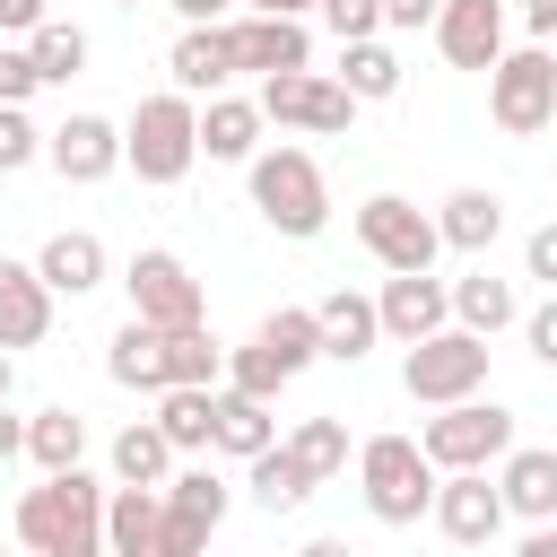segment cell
<instances>
[{"label": "cell", "instance_id": "obj_37", "mask_svg": "<svg viewBox=\"0 0 557 557\" xmlns=\"http://www.w3.org/2000/svg\"><path fill=\"white\" fill-rule=\"evenodd\" d=\"M287 383H296V374H287V366L261 348V339H244V348L226 357V392H244V400H278Z\"/></svg>", "mask_w": 557, "mask_h": 557}, {"label": "cell", "instance_id": "obj_36", "mask_svg": "<svg viewBox=\"0 0 557 557\" xmlns=\"http://www.w3.org/2000/svg\"><path fill=\"white\" fill-rule=\"evenodd\" d=\"M287 453H296V461L313 470V487H322V479H339V470H348V426H339V418H296Z\"/></svg>", "mask_w": 557, "mask_h": 557}, {"label": "cell", "instance_id": "obj_47", "mask_svg": "<svg viewBox=\"0 0 557 557\" xmlns=\"http://www.w3.org/2000/svg\"><path fill=\"white\" fill-rule=\"evenodd\" d=\"M244 17H305V9H322V0H235Z\"/></svg>", "mask_w": 557, "mask_h": 557}, {"label": "cell", "instance_id": "obj_34", "mask_svg": "<svg viewBox=\"0 0 557 557\" xmlns=\"http://www.w3.org/2000/svg\"><path fill=\"white\" fill-rule=\"evenodd\" d=\"M165 374L183 392H226V348L209 339V322L200 331H165Z\"/></svg>", "mask_w": 557, "mask_h": 557}, {"label": "cell", "instance_id": "obj_15", "mask_svg": "<svg viewBox=\"0 0 557 557\" xmlns=\"http://www.w3.org/2000/svg\"><path fill=\"white\" fill-rule=\"evenodd\" d=\"M435 52L453 70H496L505 61V0H444L435 9Z\"/></svg>", "mask_w": 557, "mask_h": 557}, {"label": "cell", "instance_id": "obj_12", "mask_svg": "<svg viewBox=\"0 0 557 557\" xmlns=\"http://www.w3.org/2000/svg\"><path fill=\"white\" fill-rule=\"evenodd\" d=\"M226 44H235V78H296L313 70V35L305 17H226Z\"/></svg>", "mask_w": 557, "mask_h": 557}, {"label": "cell", "instance_id": "obj_18", "mask_svg": "<svg viewBox=\"0 0 557 557\" xmlns=\"http://www.w3.org/2000/svg\"><path fill=\"white\" fill-rule=\"evenodd\" d=\"M200 157L209 165H252L261 157V104L252 96H209L200 104Z\"/></svg>", "mask_w": 557, "mask_h": 557}, {"label": "cell", "instance_id": "obj_16", "mask_svg": "<svg viewBox=\"0 0 557 557\" xmlns=\"http://www.w3.org/2000/svg\"><path fill=\"white\" fill-rule=\"evenodd\" d=\"M496 487H505V513H522L531 531L557 522V453H548V444H513V453L496 461Z\"/></svg>", "mask_w": 557, "mask_h": 557}, {"label": "cell", "instance_id": "obj_30", "mask_svg": "<svg viewBox=\"0 0 557 557\" xmlns=\"http://www.w3.org/2000/svg\"><path fill=\"white\" fill-rule=\"evenodd\" d=\"M157 435L174 444V453H209V435H218V392H157Z\"/></svg>", "mask_w": 557, "mask_h": 557}, {"label": "cell", "instance_id": "obj_17", "mask_svg": "<svg viewBox=\"0 0 557 557\" xmlns=\"http://www.w3.org/2000/svg\"><path fill=\"white\" fill-rule=\"evenodd\" d=\"M165 70H174V87L200 104V96H226V78H235V44H226V26H183L174 35V52H165Z\"/></svg>", "mask_w": 557, "mask_h": 557}, {"label": "cell", "instance_id": "obj_11", "mask_svg": "<svg viewBox=\"0 0 557 557\" xmlns=\"http://www.w3.org/2000/svg\"><path fill=\"white\" fill-rule=\"evenodd\" d=\"M505 522H513V513H505V487H496L487 470H444V487H435V531H444L453 548H487Z\"/></svg>", "mask_w": 557, "mask_h": 557}, {"label": "cell", "instance_id": "obj_8", "mask_svg": "<svg viewBox=\"0 0 557 557\" xmlns=\"http://www.w3.org/2000/svg\"><path fill=\"white\" fill-rule=\"evenodd\" d=\"M487 113H496L505 139H540V131L557 122V52H548V44L505 52V61L487 70Z\"/></svg>", "mask_w": 557, "mask_h": 557}, {"label": "cell", "instance_id": "obj_50", "mask_svg": "<svg viewBox=\"0 0 557 557\" xmlns=\"http://www.w3.org/2000/svg\"><path fill=\"white\" fill-rule=\"evenodd\" d=\"M296 557H357V548H348V540H305Z\"/></svg>", "mask_w": 557, "mask_h": 557}, {"label": "cell", "instance_id": "obj_25", "mask_svg": "<svg viewBox=\"0 0 557 557\" xmlns=\"http://www.w3.org/2000/svg\"><path fill=\"white\" fill-rule=\"evenodd\" d=\"M26 461H35L44 479H61V470H87V418H78L70 400L35 409V418H26Z\"/></svg>", "mask_w": 557, "mask_h": 557}, {"label": "cell", "instance_id": "obj_10", "mask_svg": "<svg viewBox=\"0 0 557 557\" xmlns=\"http://www.w3.org/2000/svg\"><path fill=\"white\" fill-rule=\"evenodd\" d=\"M261 122H287V131H348L357 122V96L322 70H296V78H261Z\"/></svg>", "mask_w": 557, "mask_h": 557}, {"label": "cell", "instance_id": "obj_49", "mask_svg": "<svg viewBox=\"0 0 557 557\" xmlns=\"http://www.w3.org/2000/svg\"><path fill=\"white\" fill-rule=\"evenodd\" d=\"M513 557H557V522H540V531H531V540H522Z\"/></svg>", "mask_w": 557, "mask_h": 557}, {"label": "cell", "instance_id": "obj_14", "mask_svg": "<svg viewBox=\"0 0 557 557\" xmlns=\"http://www.w3.org/2000/svg\"><path fill=\"white\" fill-rule=\"evenodd\" d=\"M374 313H383V339H400V348H418V339H435V331H453V287H444L435 270H409V278H383V296H374Z\"/></svg>", "mask_w": 557, "mask_h": 557}, {"label": "cell", "instance_id": "obj_38", "mask_svg": "<svg viewBox=\"0 0 557 557\" xmlns=\"http://www.w3.org/2000/svg\"><path fill=\"white\" fill-rule=\"evenodd\" d=\"M322 26L339 44H374L383 35V0H322Z\"/></svg>", "mask_w": 557, "mask_h": 557}, {"label": "cell", "instance_id": "obj_20", "mask_svg": "<svg viewBox=\"0 0 557 557\" xmlns=\"http://www.w3.org/2000/svg\"><path fill=\"white\" fill-rule=\"evenodd\" d=\"M35 278H44L52 296H87V287H104V244H96L87 226H61V235H44Z\"/></svg>", "mask_w": 557, "mask_h": 557}, {"label": "cell", "instance_id": "obj_9", "mask_svg": "<svg viewBox=\"0 0 557 557\" xmlns=\"http://www.w3.org/2000/svg\"><path fill=\"white\" fill-rule=\"evenodd\" d=\"M357 244L392 270V278H409V270H435V252H444V235H435V218L418 209V200H400V191H374V200H357Z\"/></svg>", "mask_w": 557, "mask_h": 557}, {"label": "cell", "instance_id": "obj_3", "mask_svg": "<svg viewBox=\"0 0 557 557\" xmlns=\"http://www.w3.org/2000/svg\"><path fill=\"white\" fill-rule=\"evenodd\" d=\"M357 487H366V513L400 531V522L435 513L444 470L426 461V444H418V435H366V444H357Z\"/></svg>", "mask_w": 557, "mask_h": 557}, {"label": "cell", "instance_id": "obj_41", "mask_svg": "<svg viewBox=\"0 0 557 557\" xmlns=\"http://www.w3.org/2000/svg\"><path fill=\"white\" fill-rule=\"evenodd\" d=\"M522 270H531V278L557 296V218H548V226H531V244H522Z\"/></svg>", "mask_w": 557, "mask_h": 557}, {"label": "cell", "instance_id": "obj_5", "mask_svg": "<svg viewBox=\"0 0 557 557\" xmlns=\"http://www.w3.org/2000/svg\"><path fill=\"white\" fill-rule=\"evenodd\" d=\"M400 392L409 400H426V409H453V400H479L487 392V339L479 331H435V339H418L409 357H400Z\"/></svg>", "mask_w": 557, "mask_h": 557}, {"label": "cell", "instance_id": "obj_27", "mask_svg": "<svg viewBox=\"0 0 557 557\" xmlns=\"http://www.w3.org/2000/svg\"><path fill=\"white\" fill-rule=\"evenodd\" d=\"M226 505H235V496H226L218 470H174V479H165V522H183L191 540H209V531L226 522Z\"/></svg>", "mask_w": 557, "mask_h": 557}, {"label": "cell", "instance_id": "obj_40", "mask_svg": "<svg viewBox=\"0 0 557 557\" xmlns=\"http://www.w3.org/2000/svg\"><path fill=\"white\" fill-rule=\"evenodd\" d=\"M35 87H44V70H35V52H26V44H17V52H0V104H26Z\"/></svg>", "mask_w": 557, "mask_h": 557}, {"label": "cell", "instance_id": "obj_19", "mask_svg": "<svg viewBox=\"0 0 557 557\" xmlns=\"http://www.w3.org/2000/svg\"><path fill=\"white\" fill-rule=\"evenodd\" d=\"M52 331V287L35 278V261H0V348H35Z\"/></svg>", "mask_w": 557, "mask_h": 557}, {"label": "cell", "instance_id": "obj_2", "mask_svg": "<svg viewBox=\"0 0 557 557\" xmlns=\"http://www.w3.org/2000/svg\"><path fill=\"white\" fill-rule=\"evenodd\" d=\"M122 165H131L139 183H183V174L200 165V104H191L183 87L139 96L131 122H122Z\"/></svg>", "mask_w": 557, "mask_h": 557}, {"label": "cell", "instance_id": "obj_43", "mask_svg": "<svg viewBox=\"0 0 557 557\" xmlns=\"http://www.w3.org/2000/svg\"><path fill=\"white\" fill-rule=\"evenodd\" d=\"M435 9H444V0H383V26L418 35V26H435Z\"/></svg>", "mask_w": 557, "mask_h": 557}, {"label": "cell", "instance_id": "obj_13", "mask_svg": "<svg viewBox=\"0 0 557 557\" xmlns=\"http://www.w3.org/2000/svg\"><path fill=\"white\" fill-rule=\"evenodd\" d=\"M44 165H52L61 183H104V174L122 165V122H104V113L52 122V131H44Z\"/></svg>", "mask_w": 557, "mask_h": 557}, {"label": "cell", "instance_id": "obj_52", "mask_svg": "<svg viewBox=\"0 0 557 557\" xmlns=\"http://www.w3.org/2000/svg\"><path fill=\"white\" fill-rule=\"evenodd\" d=\"M113 9H139V0H113Z\"/></svg>", "mask_w": 557, "mask_h": 557}, {"label": "cell", "instance_id": "obj_21", "mask_svg": "<svg viewBox=\"0 0 557 557\" xmlns=\"http://www.w3.org/2000/svg\"><path fill=\"white\" fill-rule=\"evenodd\" d=\"M157 531H165V487H113L104 557H157Z\"/></svg>", "mask_w": 557, "mask_h": 557}, {"label": "cell", "instance_id": "obj_31", "mask_svg": "<svg viewBox=\"0 0 557 557\" xmlns=\"http://www.w3.org/2000/svg\"><path fill=\"white\" fill-rule=\"evenodd\" d=\"M244 470H252L244 487H252V505H261V513H296V505L313 496V470H305L287 444H270V453H261V461H244Z\"/></svg>", "mask_w": 557, "mask_h": 557}, {"label": "cell", "instance_id": "obj_44", "mask_svg": "<svg viewBox=\"0 0 557 557\" xmlns=\"http://www.w3.org/2000/svg\"><path fill=\"white\" fill-rule=\"evenodd\" d=\"M522 26H531V44L557 52V0H522Z\"/></svg>", "mask_w": 557, "mask_h": 557}, {"label": "cell", "instance_id": "obj_28", "mask_svg": "<svg viewBox=\"0 0 557 557\" xmlns=\"http://www.w3.org/2000/svg\"><path fill=\"white\" fill-rule=\"evenodd\" d=\"M513 313H522V305H513V278H496V270H470V278H453V322H461V331L496 339Z\"/></svg>", "mask_w": 557, "mask_h": 557}, {"label": "cell", "instance_id": "obj_32", "mask_svg": "<svg viewBox=\"0 0 557 557\" xmlns=\"http://www.w3.org/2000/svg\"><path fill=\"white\" fill-rule=\"evenodd\" d=\"M339 87L357 96V104H383V96H400V52L374 35V44H339Z\"/></svg>", "mask_w": 557, "mask_h": 557}, {"label": "cell", "instance_id": "obj_45", "mask_svg": "<svg viewBox=\"0 0 557 557\" xmlns=\"http://www.w3.org/2000/svg\"><path fill=\"white\" fill-rule=\"evenodd\" d=\"M44 26V0H0V35H35Z\"/></svg>", "mask_w": 557, "mask_h": 557}, {"label": "cell", "instance_id": "obj_4", "mask_svg": "<svg viewBox=\"0 0 557 557\" xmlns=\"http://www.w3.org/2000/svg\"><path fill=\"white\" fill-rule=\"evenodd\" d=\"M244 183H252V209L278 226V235H322L331 226V183H322V165L305 157V148H261L252 165H244Z\"/></svg>", "mask_w": 557, "mask_h": 557}, {"label": "cell", "instance_id": "obj_42", "mask_svg": "<svg viewBox=\"0 0 557 557\" xmlns=\"http://www.w3.org/2000/svg\"><path fill=\"white\" fill-rule=\"evenodd\" d=\"M522 339H531V357H540V366L557 374V296H548L540 313H522Z\"/></svg>", "mask_w": 557, "mask_h": 557}, {"label": "cell", "instance_id": "obj_48", "mask_svg": "<svg viewBox=\"0 0 557 557\" xmlns=\"http://www.w3.org/2000/svg\"><path fill=\"white\" fill-rule=\"evenodd\" d=\"M26 453V418H9V400H0V461H17Z\"/></svg>", "mask_w": 557, "mask_h": 557}, {"label": "cell", "instance_id": "obj_46", "mask_svg": "<svg viewBox=\"0 0 557 557\" xmlns=\"http://www.w3.org/2000/svg\"><path fill=\"white\" fill-rule=\"evenodd\" d=\"M165 9H174V17H183V26H218V17H226V9H235V0H165Z\"/></svg>", "mask_w": 557, "mask_h": 557}, {"label": "cell", "instance_id": "obj_29", "mask_svg": "<svg viewBox=\"0 0 557 557\" xmlns=\"http://www.w3.org/2000/svg\"><path fill=\"white\" fill-rule=\"evenodd\" d=\"M218 453H235V461H261L270 444H278V418H270V400H244V392H218V435H209Z\"/></svg>", "mask_w": 557, "mask_h": 557}, {"label": "cell", "instance_id": "obj_26", "mask_svg": "<svg viewBox=\"0 0 557 557\" xmlns=\"http://www.w3.org/2000/svg\"><path fill=\"white\" fill-rule=\"evenodd\" d=\"M104 461H113V487H165L174 479V444L157 435V418H131Z\"/></svg>", "mask_w": 557, "mask_h": 557}, {"label": "cell", "instance_id": "obj_35", "mask_svg": "<svg viewBox=\"0 0 557 557\" xmlns=\"http://www.w3.org/2000/svg\"><path fill=\"white\" fill-rule=\"evenodd\" d=\"M26 52H35V70H44V87H70V78L87 70V35H78L70 17H44V26L26 35Z\"/></svg>", "mask_w": 557, "mask_h": 557}, {"label": "cell", "instance_id": "obj_39", "mask_svg": "<svg viewBox=\"0 0 557 557\" xmlns=\"http://www.w3.org/2000/svg\"><path fill=\"white\" fill-rule=\"evenodd\" d=\"M35 157H44V131L26 122V104H0V174H17Z\"/></svg>", "mask_w": 557, "mask_h": 557}, {"label": "cell", "instance_id": "obj_7", "mask_svg": "<svg viewBox=\"0 0 557 557\" xmlns=\"http://www.w3.org/2000/svg\"><path fill=\"white\" fill-rule=\"evenodd\" d=\"M418 444H426L435 470H487V461H505L522 435H513V409H505V400H453V409H435V418L418 426Z\"/></svg>", "mask_w": 557, "mask_h": 557}, {"label": "cell", "instance_id": "obj_23", "mask_svg": "<svg viewBox=\"0 0 557 557\" xmlns=\"http://www.w3.org/2000/svg\"><path fill=\"white\" fill-rule=\"evenodd\" d=\"M313 322H322V357H331V366H357V357L383 339L374 296H348V287H339V296H322V305H313Z\"/></svg>", "mask_w": 557, "mask_h": 557}, {"label": "cell", "instance_id": "obj_6", "mask_svg": "<svg viewBox=\"0 0 557 557\" xmlns=\"http://www.w3.org/2000/svg\"><path fill=\"white\" fill-rule=\"evenodd\" d=\"M122 287H131V322H148V331H200V322H209L200 278H191L183 252H165V244H139L131 270H122Z\"/></svg>", "mask_w": 557, "mask_h": 557}, {"label": "cell", "instance_id": "obj_22", "mask_svg": "<svg viewBox=\"0 0 557 557\" xmlns=\"http://www.w3.org/2000/svg\"><path fill=\"white\" fill-rule=\"evenodd\" d=\"M435 235H444L453 252H479V261H487V244L505 235V200H496V191H479V183H461V191H444Z\"/></svg>", "mask_w": 557, "mask_h": 557}, {"label": "cell", "instance_id": "obj_51", "mask_svg": "<svg viewBox=\"0 0 557 557\" xmlns=\"http://www.w3.org/2000/svg\"><path fill=\"white\" fill-rule=\"evenodd\" d=\"M9 383H17V357H9V348H0V400H9Z\"/></svg>", "mask_w": 557, "mask_h": 557}, {"label": "cell", "instance_id": "obj_33", "mask_svg": "<svg viewBox=\"0 0 557 557\" xmlns=\"http://www.w3.org/2000/svg\"><path fill=\"white\" fill-rule=\"evenodd\" d=\"M287 374H305L313 357H322V322H313V305H278V313H261V331H252Z\"/></svg>", "mask_w": 557, "mask_h": 557}, {"label": "cell", "instance_id": "obj_1", "mask_svg": "<svg viewBox=\"0 0 557 557\" xmlns=\"http://www.w3.org/2000/svg\"><path fill=\"white\" fill-rule=\"evenodd\" d=\"M104 505H113V487H96L87 470H61L17 496V548L26 557H104Z\"/></svg>", "mask_w": 557, "mask_h": 557}, {"label": "cell", "instance_id": "obj_24", "mask_svg": "<svg viewBox=\"0 0 557 557\" xmlns=\"http://www.w3.org/2000/svg\"><path fill=\"white\" fill-rule=\"evenodd\" d=\"M104 374H113L122 392H174V374H165V331L122 322V331L104 339Z\"/></svg>", "mask_w": 557, "mask_h": 557}]
</instances>
